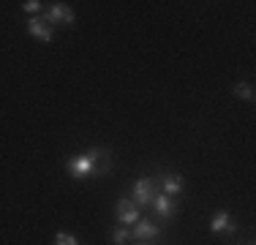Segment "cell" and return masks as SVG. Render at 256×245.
<instances>
[{"instance_id":"6da1fadb","label":"cell","mask_w":256,"mask_h":245,"mask_svg":"<svg viewBox=\"0 0 256 245\" xmlns=\"http://www.w3.org/2000/svg\"><path fill=\"white\" fill-rule=\"evenodd\" d=\"M66 169L74 180H93V177L112 172V152L104 150V147H90L88 152L71 156L66 161Z\"/></svg>"},{"instance_id":"7a4b0ae2","label":"cell","mask_w":256,"mask_h":245,"mask_svg":"<svg viewBox=\"0 0 256 245\" xmlns=\"http://www.w3.org/2000/svg\"><path fill=\"white\" fill-rule=\"evenodd\" d=\"M41 16H44V22H50L52 28H58V24H74L76 22V14H74V8H71L68 3H50Z\"/></svg>"},{"instance_id":"3957f363","label":"cell","mask_w":256,"mask_h":245,"mask_svg":"<svg viewBox=\"0 0 256 245\" xmlns=\"http://www.w3.org/2000/svg\"><path fill=\"white\" fill-rule=\"evenodd\" d=\"M156 186L161 188V194L172 196V199H178V196L186 191V177L178 174V172H164V174H158Z\"/></svg>"},{"instance_id":"277c9868","label":"cell","mask_w":256,"mask_h":245,"mask_svg":"<svg viewBox=\"0 0 256 245\" xmlns=\"http://www.w3.org/2000/svg\"><path fill=\"white\" fill-rule=\"evenodd\" d=\"M210 232L212 234H226V237H234L237 234V220L232 218L229 210H216L210 218Z\"/></svg>"},{"instance_id":"5b68a950","label":"cell","mask_w":256,"mask_h":245,"mask_svg":"<svg viewBox=\"0 0 256 245\" xmlns=\"http://www.w3.org/2000/svg\"><path fill=\"white\" fill-rule=\"evenodd\" d=\"M161 224H153L150 218H139L136 224L131 226V240L136 242H148V240H156V237H161Z\"/></svg>"},{"instance_id":"8992f818","label":"cell","mask_w":256,"mask_h":245,"mask_svg":"<svg viewBox=\"0 0 256 245\" xmlns=\"http://www.w3.org/2000/svg\"><path fill=\"white\" fill-rule=\"evenodd\" d=\"M150 204H153L156 216L161 218V220H169V218H174V216H178V210H180V204H178V202H174L172 196L161 194V191H156V194H153V199H150Z\"/></svg>"},{"instance_id":"52a82bcc","label":"cell","mask_w":256,"mask_h":245,"mask_svg":"<svg viewBox=\"0 0 256 245\" xmlns=\"http://www.w3.org/2000/svg\"><path fill=\"white\" fill-rule=\"evenodd\" d=\"M114 218H118L120 226H128V229H131V226L142 218V212H139L136 204H131V199L123 196V199H118V204H114Z\"/></svg>"},{"instance_id":"ba28073f","label":"cell","mask_w":256,"mask_h":245,"mask_svg":"<svg viewBox=\"0 0 256 245\" xmlns=\"http://www.w3.org/2000/svg\"><path fill=\"white\" fill-rule=\"evenodd\" d=\"M153 194H156V180H153V177H139V180L134 182L131 202H134L136 207H144V204H150Z\"/></svg>"},{"instance_id":"9c48e42d","label":"cell","mask_w":256,"mask_h":245,"mask_svg":"<svg viewBox=\"0 0 256 245\" xmlns=\"http://www.w3.org/2000/svg\"><path fill=\"white\" fill-rule=\"evenodd\" d=\"M28 33L33 36V38L44 41V44H50L54 38V28L50 22H44V16H30L28 20Z\"/></svg>"},{"instance_id":"30bf717a","label":"cell","mask_w":256,"mask_h":245,"mask_svg":"<svg viewBox=\"0 0 256 245\" xmlns=\"http://www.w3.org/2000/svg\"><path fill=\"white\" fill-rule=\"evenodd\" d=\"M232 93H234V98H240V101H254V84L251 82H237L234 88H232Z\"/></svg>"},{"instance_id":"8fae6325","label":"cell","mask_w":256,"mask_h":245,"mask_svg":"<svg viewBox=\"0 0 256 245\" xmlns=\"http://www.w3.org/2000/svg\"><path fill=\"white\" fill-rule=\"evenodd\" d=\"M109 240H112V245H126L128 240H131V229L118 224V226L112 229V234H109Z\"/></svg>"},{"instance_id":"7c38bea8","label":"cell","mask_w":256,"mask_h":245,"mask_svg":"<svg viewBox=\"0 0 256 245\" xmlns=\"http://www.w3.org/2000/svg\"><path fill=\"white\" fill-rule=\"evenodd\" d=\"M22 11L30 16H41L44 14V3H41V0H25V3H22Z\"/></svg>"},{"instance_id":"4fadbf2b","label":"cell","mask_w":256,"mask_h":245,"mask_svg":"<svg viewBox=\"0 0 256 245\" xmlns=\"http://www.w3.org/2000/svg\"><path fill=\"white\" fill-rule=\"evenodd\" d=\"M54 245H79V240L71 232H58V234H54Z\"/></svg>"},{"instance_id":"5bb4252c","label":"cell","mask_w":256,"mask_h":245,"mask_svg":"<svg viewBox=\"0 0 256 245\" xmlns=\"http://www.w3.org/2000/svg\"><path fill=\"white\" fill-rule=\"evenodd\" d=\"M134 245H150V242H134Z\"/></svg>"}]
</instances>
